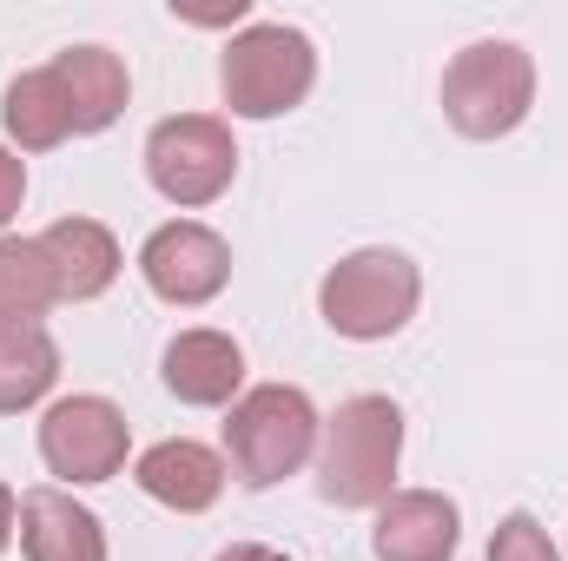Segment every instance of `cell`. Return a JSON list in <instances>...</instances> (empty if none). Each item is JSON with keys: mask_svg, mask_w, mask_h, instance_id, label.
<instances>
[{"mask_svg": "<svg viewBox=\"0 0 568 561\" xmlns=\"http://www.w3.org/2000/svg\"><path fill=\"white\" fill-rule=\"evenodd\" d=\"M212 561H284L278 549H265V542H232V549H219Z\"/></svg>", "mask_w": 568, "mask_h": 561, "instance_id": "obj_21", "label": "cell"}, {"mask_svg": "<svg viewBox=\"0 0 568 561\" xmlns=\"http://www.w3.org/2000/svg\"><path fill=\"white\" fill-rule=\"evenodd\" d=\"M145 178L165 205L179 212H199L212 198L232 192L239 178V145H232V126L212 120V113H179V120H159L145 133Z\"/></svg>", "mask_w": 568, "mask_h": 561, "instance_id": "obj_6", "label": "cell"}, {"mask_svg": "<svg viewBox=\"0 0 568 561\" xmlns=\"http://www.w3.org/2000/svg\"><path fill=\"white\" fill-rule=\"evenodd\" d=\"M20 549H27V561H106V529L67 489H27L20 496Z\"/></svg>", "mask_w": 568, "mask_h": 561, "instance_id": "obj_14", "label": "cell"}, {"mask_svg": "<svg viewBox=\"0 0 568 561\" xmlns=\"http://www.w3.org/2000/svg\"><path fill=\"white\" fill-rule=\"evenodd\" d=\"M126 449H133L126 410L106 404V397H60L40 417V462L73 489L80 482H113L126 469Z\"/></svg>", "mask_w": 568, "mask_h": 561, "instance_id": "obj_7", "label": "cell"}, {"mask_svg": "<svg viewBox=\"0 0 568 561\" xmlns=\"http://www.w3.org/2000/svg\"><path fill=\"white\" fill-rule=\"evenodd\" d=\"M140 278L152 284V297H165L179 310H199L232 284V245L199 218H172L140 245Z\"/></svg>", "mask_w": 568, "mask_h": 561, "instance_id": "obj_8", "label": "cell"}, {"mask_svg": "<svg viewBox=\"0 0 568 561\" xmlns=\"http://www.w3.org/2000/svg\"><path fill=\"white\" fill-rule=\"evenodd\" d=\"M536 106V60L516 40H476L443 73V120L463 140H503Z\"/></svg>", "mask_w": 568, "mask_h": 561, "instance_id": "obj_4", "label": "cell"}, {"mask_svg": "<svg viewBox=\"0 0 568 561\" xmlns=\"http://www.w3.org/2000/svg\"><path fill=\"white\" fill-rule=\"evenodd\" d=\"M159 377L192 410H232L245 397V350L225 330H179L159 357Z\"/></svg>", "mask_w": 568, "mask_h": 561, "instance_id": "obj_9", "label": "cell"}, {"mask_svg": "<svg viewBox=\"0 0 568 561\" xmlns=\"http://www.w3.org/2000/svg\"><path fill=\"white\" fill-rule=\"evenodd\" d=\"M483 561H562V549L549 542V529H542L529 509H516V516H503V522H496L489 555H483Z\"/></svg>", "mask_w": 568, "mask_h": 561, "instance_id": "obj_18", "label": "cell"}, {"mask_svg": "<svg viewBox=\"0 0 568 561\" xmlns=\"http://www.w3.org/2000/svg\"><path fill=\"white\" fill-rule=\"evenodd\" d=\"M13 536H20V496L0 482V555L13 549Z\"/></svg>", "mask_w": 568, "mask_h": 561, "instance_id": "obj_20", "label": "cell"}, {"mask_svg": "<svg viewBox=\"0 0 568 561\" xmlns=\"http://www.w3.org/2000/svg\"><path fill=\"white\" fill-rule=\"evenodd\" d=\"M311 86H317V47L284 20L245 27L219 60V93L239 120H278L311 100Z\"/></svg>", "mask_w": 568, "mask_h": 561, "instance_id": "obj_5", "label": "cell"}, {"mask_svg": "<svg viewBox=\"0 0 568 561\" xmlns=\"http://www.w3.org/2000/svg\"><path fill=\"white\" fill-rule=\"evenodd\" d=\"M417 304H424V272H417L404 252H390V245H364V252L337 258V265L324 272V284H317L324 324H331L337 337H351V344H384V337H397V330L417 317Z\"/></svg>", "mask_w": 568, "mask_h": 561, "instance_id": "obj_3", "label": "cell"}, {"mask_svg": "<svg viewBox=\"0 0 568 561\" xmlns=\"http://www.w3.org/2000/svg\"><path fill=\"white\" fill-rule=\"evenodd\" d=\"M40 252L53 265V284H60V304H93L106 297L113 278H120V238L100 225V218H60L40 232Z\"/></svg>", "mask_w": 568, "mask_h": 561, "instance_id": "obj_12", "label": "cell"}, {"mask_svg": "<svg viewBox=\"0 0 568 561\" xmlns=\"http://www.w3.org/2000/svg\"><path fill=\"white\" fill-rule=\"evenodd\" d=\"M47 67H53V80H60L67 113H73V140H80V133H106V126L126 113L133 80H126V60H120L113 47H67V53H53Z\"/></svg>", "mask_w": 568, "mask_h": 561, "instance_id": "obj_13", "label": "cell"}, {"mask_svg": "<svg viewBox=\"0 0 568 561\" xmlns=\"http://www.w3.org/2000/svg\"><path fill=\"white\" fill-rule=\"evenodd\" d=\"M0 120H7V140L20 145V152H53V145L73 140V113H67V100H60L53 67H33V73L7 80Z\"/></svg>", "mask_w": 568, "mask_h": 561, "instance_id": "obj_16", "label": "cell"}, {"mask_svg": "<svg viewBox=\"0 0 568 561\" xmlns=\"http://www.w3.org/2000/svg\"><path fill=\"white\" fill-rule=\"evenodd\" d=\"M456 542H463V516L443 489H397L390 502H377V529H371L377 561H449Z\"/></svg>", "mask_w": 568, "mask_h": 561, "instance_id": "obj_10", "label": "cell"}, {"mask_svg": "<svg viewBox=\"0 0 568 561\" xmlns=\"http://www.w3.org/2000/svg\"><path fill=\"white\" fill-rule=\"evenodd\" d=\"M20 198H27V165H20L13 145H0V225H13Z\"/></svg>", "mask_w": 568, "mask_h": 561, "instance_id": "obj_19", "label": "cell"}, {"mask_svg": "<svg viewBox=\"0 0 568 561\" xmlns=\"http://www.w3.org/2000/svg\"><path fill=\"white\" fill-rule=\"evenodd\" d=\"M47 304H60V284H53L40 238H7L0 232V317H40Z\"/></svg>", "mask_w": 568, "mask_h": 561, "instance_id": "obj_17", "label": "cell"}, {"mask_svg": "<svg viewBox=\"0 0 568 561\" xmlns=\"http://www.w3.org/2000/svg\"><path fill=\"white\" fill-rule=\"evenodd\" d=\"M324 422L297 384H258L225 410V469L245 489H272L317 456Z\"/></svg>", "mask_w": 568, "mask_h": 561, "instance_id": "obj_2", "label": "cell"}, {"mask_svg": "<svg viewBox=\"0 0 568 561\" xmlns=\"http://www.w3.org/2000/svg\"><path fill=\"white\" fill-rule=\"evenodd\" d=\"M404 410L390 397H351L317 436V496L331 509H377L397 496Z\"/></svg>", "mask_w": 568, "mask_h": 561, "instance_id": "obj_1", "label": "cell"}, {"mask_svg": "<svg viewBox=\"0 0 568 561\" xmlns=\"http://www.w3.org/2000/svg\"><path fill=\"white\" fill-rule=\"evenodd\" d=\"M60 384V344L40 317H0V417L33 410Z\"/></svg>", "mask_w": 568, "mask_h": 561, "instance_id": "obj_15", "label": "cell"}, {"mask_svg": "<svg viewBox=\"0 0 568 561\" xmlns=\"http://www.w3.org/2000/svg\"><path fill=\"white\" fill-rule=\"evenodd\" d=\"M133 482H140L152 502H165L172 516H205L225 496L232 469H225L219 449H205L192 436H165V442H152L140 462H133Z\"/></svg>", "mask_w": 568, "mask_h": 561, "instance_id": "obj_11", "label": "cell"}]
</instances>
